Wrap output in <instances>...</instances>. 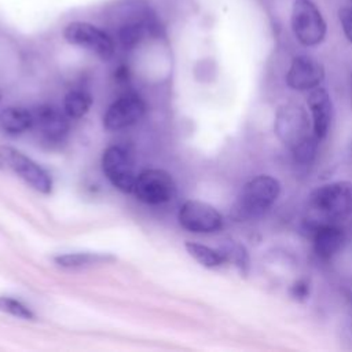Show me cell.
Masks as SVG:
<instances>
[{
	"label": "cell",
	"mask_w": 352,
	"mask_h": 352,
	"mask_svg": "<svg viewBox=\"0 0 352 352\" xmlns=\"http://www.w3.org/2000/svg\"><path fill=\"white\" fill-rule=\"evenodd\" d=\"M276 138L290 150L298 165H311L316 157L319 139L312 129V121L304 106L294 102L278 107L274 121Z\"/></svg>",
	"instance_id": "6da1fadb"
},
{
	"label": "cell",
	"mask_w": 352,
	"mask_h": 352,
	"mask_svg": "<svg viewBox=\"0 0 352 352\" xmlns=\"http://www.w3.org/2000/svg\"><path fill=\"white\" fill-rule=\"evenodd\" d=\"M33 125L38 135L48 143H60L69 132L67 114L51 104H43L32 111Z\"/></svg>",
	"instance_id": "4fadbf2b"
},
{
	"label": "cell",
	"mask_w": 352,
	"mask_h": 352,
	"mask_svg": "<svg viewBox=\"0 0 352 352\" xmlns=\"http://www.w3.org/2000/svg\"><path fill=\"white\" fill-rule=\"evenodd\" d=\"M324 80L323 65L309 55L293 58L286 73V84L294 91H311Z\"/></svg>",
	"instance_id": "7c38bea8"
},
{
	"label": "cell",
	"mask_w": 352,
	"mask_h": 352,
	"mask_svg": "<svg viewBox=\"0 0 352 352\" xmlns=\"http://www.w3.org/2000/svg\"><path fill=\"white\" fill-rule=\"evenodd\" d=\"M338 19L345 37L352 43V7H344L338 11Z\"/></svg>",
	"instance_id": "603a6c76"
},
{
	"label": "cell",
	"mask_w": 352,
	"mask_h": 352,
	"mask_svg": "<svg viewBox=\"0 0 352 352\" xmlns=\"http://www.w3.org/2000/svg\"><path fill=\"white\" fill-rule=\"evenodd\" d=\"M0 100H1V96H0Z\"/></svg>",
	"instance_id": "4316f807"
},
{
	"label": "cell",
	"mask_w": 352,
	"mask_h": 352,
	"mask_svg": "<svg viewBox=\"0 0 352 352\" xmlns=\"http://www.w3.org/2000/svg\"><path fill=\"white\" fill-rule=\"evenodd\" d=\"M92 104V96L81 89L70 91L63 100V109L67 117L70 118H81L85 116Z\"/></svg>",
	"instance_id": "d6986e66"
},
{
	"label": "cell",
	"mask_w": 352,
	"mask_h": 352,
	"mask_svg": "<svg viewBox=\"0 0 352 352\" xmlns=\"http://www.w3.org/2000/svg\"><path fill=\"white\" fill-rule=\"evenodd\" d=\"M349 4H351V7H352V0H349Z\"/></svg>",
	"instance_id": "d4e9b609"
},
{
	"label": "cell",
	"mask_w": 352,
	"mask_h": 352,
	"mask_svg": "<svg viewBox=\"0 0 352 352\" xmlns=\"http://www.w3.org/2000/svg\"><path fill=\"white\" fill-rule=\"evenodd\" d=\"M107 11L117 38L125 50L136 47L147 34H160V22L146 0H120Z\"/></svg>",
	"instance_id": "7a4b0ae2"
},
{
	"label": "cell",
	"mask_w": 352,
	"mask_h": 352,
	"mask_svg": "<svg viewBox=\"0 0 352 352\" xmlns=\"http://www.w3.org/2000/svg\"><path fill=\"white\" fill-rule=\"evenodd\" d=\"M0 312L26 319V320H33L34 314L32 312L30 308H28L22 301L12 298L10 296H0Z\"/></svg>",
	"instance_id": "44dd1931"
},
{
	"label": "cell",
	"mask_w": 352,
	"mask_h": 352,
	"mask_svg": "<svg viewBox=\"0 0 352 352\" xmlns=\"http://www.w3.org/2000/svg\"><path fill=\"white\" fill-rule=\"evenodd\" d=\"M33 125L32 111L18 107L10 106L1 110L0 113V128L3 132L8 135H19L30 129Z\"/></svg>",
	"instance_id": "2e32d148"
},
{
	"label": "cell",
	"mask_w": 352,
	"mask_h": 352,
	"mask_svg": "<svg viewBox=\"0 0 352 352\" xmlns=\"http://www.w3.org/2000/svg\"><path fill=\"white\" fill-rule=\"evenodd\" d=\"M308 107L311 111V121H312V129L315 136L322 140L327 136L331 117H333V103L329 92L322 88L316 87L311 91H308Z\"/></svg>",
	"instance_id": "9a60e30c"
},
{
	"label": "cell",
	"mask_w": 352,
	"mask_h": 352,
	"mask_svg": "<svg viewBox=\"0 0 352 352\" xmlns=\"http://www.w3.org/2000/svg\"><path fill=\"white\" fill-rule=\"evenodd\" d=\"M63 38L76 47L84 48L103 60H107L114 54L113 37L100 28L89 23L74 21L65 26Z\"/></svg>",
	"instance_id": "8992f818"
},
{
	"label": "cell",
	"mask_w": 352,
	"mask_h": 352,
	"mask_svg": "<svg viewBox=\"0 0 352 352\" xmlns=\"http://www.w3.org/2000/svg\"><path fill=\"white\" fill-rule=\"evenodd\" d=\"M290 23L294 37L305 47H315L326 37V22L312 0H294Z\"/></svg>",
	"instance_id": "5b68a950"
},
{
	"label": "cell",
	"mask_w": 352,
	"mask_h": 352,
	"mask_svg": "<svg viewBox=\"0 0 352 352\" xmlns=\"http://www.w3.org/2000/svg\"><path fill=\"white\" fill-rule=\"evenodd\" d=\"M102 169L109 182L122 192H132L136 180L133 161L120 146H110L103 151Z\"/></svg>",
	"instance_id": "30bf717a"
},
{
	"label": "cell",
	"mask_w": 352,
	"mask_h": 352,
	"mask_svg": "<svg viewBox=\"0 0 352 352\" xmlns=\"http://www.w3.org/2000/svg\"><path fill=\"white\" fill-rule=\"evenodd\" d=\"M309 293H311V286H309V280L301 278V279H297L290 287H289V294L293 300L298 301V302H302L305 300H308L309 297Z\"/></svg>",
	"instance_id": "7402d4cb"
},
{
	"label": "cell",
	"mask_w": 352,
	"mask_h": 352,
	"mask_svg": "<svg viewBox=\"0 0 352 352\" xmlns=\"http://www.w3.org/2000/svg\"><path fill=\"white\" fill-rule=\"evenodd\" d=\"M345 341H348L352 346V323H349L345 329Z\"/></svg>",
	"instance_id": "cb8c5ba5"
},
{
	"label": "cell",
	"mask_w": 352,
	"mask_h": 352,
	"mask_svg": "<svg viewBox=\"0 0 352 352\" xmlns=\"http://www.w3.org/2000/svg\"><path fill=\"white\" fill-rule=\"evenodd\" d=\"M0 161L36 191L41 194H50L52 191V179L50 173L19 150L10 146H1Z\"/></svg>",
	"instance_id": "52a82bcc"
},
{
	"label": "cell",
	"mask_w": 352,
	"mask_h": 352,
	"mask_svg": "<svg viewBox=\"0 0 352 352\" xmlns=\"http://www.w3.org/2000/svg\"><path fill=\"white\" fill-rule=\"evenodd\" d=\"M132 192L148 205H158L170 201L176 194V184L166 170L146 169L136 176Z\"/></svg>",
	"instance_id": "ba28073f"
},
{
	"label": "cell",
	"mask_w": 352,
	"mask_h": 352,
	"mask_svg": "<svg viewBox=\"0 0 352 352\" xmlns=\"http://www.w3.org/2000/svg\"><path fill=\"white\" fill-rule=\"evenodd\" d=\"M280 183L271 175H258L245 183L232 213L238 220H250L263 216L279 198Z\"/></svg>",
	"instance_id": "3957f363"
},
{
	"label": "cell",
	"mask_w": 352,
	"mask_h": 352,
	"mask_svg": "<svg viewBox=\"0 0 352 352\" xmlns=\"http://www.w3.org/2000/svg\"><path fill=\"white\" fill-rule=\"evenodd\" d=\"M345 243V232L334 223H319L312 228V246L316 257L331 261Z\"/></svg>",
	"instance_id": "5bb4252c"
},
{
	"label": "cell",
	"mask_w": 352,
	"mask_h": 352,
	"mask_svg": "<svg viewBox=\"0 0 352 352\" xmlns=\"http://www.w3.org/2000/svg\"><path fill=\"white\" fill-rule=\"evenodd\" d=\"M309 206L319 214L331 219H346L352 216V182L340 180L322 184L311 191Z\"/></svg>",
	"instance_id": "277c9868"
},
{
	"label": "cell",
	"mask_w": 352,
	"mask_h": 352,
	"mask_svg": "<svg viewBox=\"0 0 352 352\" xmlns=\"http://www.w3.org/2000/svg\"><path fill=\"white\" fill-rule=\"evenodd\" d=\"M114 256L109 253H92V252H76L66 253L54 257V261L63 268H80L96 264H106L114 261Z\"/></svg>",
	"instance_id": "e0dca14e"
},
{
	"label": "cell",
	"mask_w": 352,
	"mask_h": 352,
	"mask_svg": "<svg viewBox=\"0 0 352 352\" xmlns=\"http://www.w3.org/2000/svg\"><path fill=\"white\" fill-rule=\"evenodd\" d=\"M180 226L195 234H213L223 228V217L219 210L202 201H186L177 214Z\"/></svg>",
	"instance_id": "9c48e42d"
},
{
	"label": "cell",
	"mask_w": 352,
	"mask_h": 352,
	"mask_svg": "<svg viewBox=\"0 0 352 352\" xmlns=\"http://www.w3.org/2000/svg\"><path fill=\"white\" fill-rule=\"evenodd\" d=\"M227 261H231L241 274L246 275L249 272V254L248 250L243 245L238 243V242H228L224 248H221Z\"/></svg>",
	"instance_id": "ffe728a7"
},
{
	"label": "cell",
	"mask_w": 352,
	"mask_h": 352,
	"mask_svg": "<svg viewBox=\"0 0 352 352\" xmlns=\"http://www.w3.org/2000/svg\"><path fill=\"white\" fill-rule=\"evenodd\" d=\"M1 166H3V162H1V161H0V168H1Z\"/></svg>",
	"instance_id": "484cf974"
},
{
	"label": "cell",
	"mask_w": 352,
	"mask_h": 352,
	"mask_svg": "<svg viewBox=\"0 0 352 352\" xmlns=\"http://www.w3.org/2000/svg\"><path fill=\"white\" fill-rule=\"evenodd\" d=\"M186 250L194 260L206 268H216L227 263L221 249H213L197 242H186Z\"/></svg>",
	"instance_id": "ac0fdd59"
},
{
	"label": "cell",
	"mask_w": 352,
	"mask_h": 352,
	"mask_svg": "<svg viewBox=\"0 0 352 352\" xmlns=\"http://www.w3.org/2000/svg\"><path fill=\"white\" fill-rule=\"evenodd\" d=\"M146 111L143 99L136 94H125L114 100L103 116V126L110 132L125 129L142 120Z\"/></svg>",
	"instance_id": "8fae6325"
}]
</instances>
